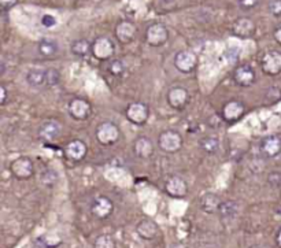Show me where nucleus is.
<instances>
[{
	"label": "nucleus",
	"instance_id": "nucleus-1",
	"mask_svg": "<svg viewBox=\"0 0 281 248\" xmlns=\"http://www.w3.org/2000/svg\"><path fill=\"white\" fill-rule=\"evenodd\" d=\"M96 140L98 143L105 145V147H111L114 145L120 137H121V130L115 125L114 122H103L96 128Z\"/></svg>",
	"mask_w": 281,
	"mask_h": 248
},
{
	"label": "nucleus",
	"instance_id": "nucleus-2",
	"mask_svg": "<svg viewBox=\"0 0 281 248\" xmlns=\"http://www.w3.org/2000/svg\"><path fill=\"white\" fill-rule=\"evenodd\" d=\"M125 115L130 124L137 125V126H143L150 118V108L143 102H135L126 107Z\"/></svg>",
	"mask_w": 281,
	"mask_h": 248
},
{
	"label": "nucleus",
	"instance_id": "nucleus-3",
	"mask_svg": "<svg viewBox=\"0 0 281 248\" xmlns=\"http://www.w3.org/2000/svg\"><path fill=\"white\" fill-rule=\"evenodd\" d=\"M10 172L18 180H29L35 174L33 160L28 157H18L10 163Z\"/></svg>",
	"mask_w": 281,
	"mask_h": 248
},
{
	"label": "nucleus",
	"instance_id": "nucleus-4",
	"mask_svg": "<svg viewBox=\"0 0 281 248\" xmlns=\"http://www.w3.org/2000/svg\"><path fill=\"white\" fill-rule=\"evenodd\" d=\"M169 40V30L162 23H152L145 30V41L154 48L165 45Z\"/></svg>",
	"mask_w": 281,
	"mask_h": 248
},
{
	"label": "nucleus",
	"instance_id": "nucleus-5",
	"mask_svg": "<svg viewBox=\"0 0 281 248\" xmlns=\"http://www.w3.org/2000/svg\"><path fill=\"white\" fill-rule=\"evenodd\" d=\"M175 66L182 74H190L198 66V56L191 50L178 51L175 56Z\"/></svg>",
	"mask_w": 281,
	"mask_h": 248
},
{
	"label": "nucleus",
	"instance_id": "nucleus-6",
	"mask_svg": "<svg viewBox=\"0 0 281 248\" xmlns=\"http://www.w3.org/2000/svg\"><path fill=\"white\" fill-rule=\"evenodd\" d=\"M158 145L167 154H176L181 150L182 137L176 130H165L158 137Z\"/></svg>",
	"mask_w": 281,
	"mask_h": 248
},
{
	"label": "nucleus",
	"instance_id": "nucleus-7",
	"mask_svg": "<svg viewBox=\"0 0 281 248\" xmlns=\"http://www.w3.org/2000/svg\"><path fill=\"white\" fill-rule=\"evenodd\" d=\"M261 68L266 75H279L281 73V53L280 51H267L261 59Z\"/></svg>",
	"mask_w": 281,
	"mask_h": 248
},
{
	"label": "nucleus",
	"instance_id": "nucleus-8",
	"mask_svg": "<svg viewBox=\"0 0 281 248\" xmlns=\"http://www.w3.org/2000/svg\"><path fill=\"white\" fill-rule=\"evenodd\" d=\"M115 45L108 37H98L92 43V55L98 60H108L113 58Z\"/></svg>",
	"mask_w": 281,
	"mask_h": 248
},
{
	"label": "nucleus",
	"instance_id": "nucleus-9",
	"mask_svg": "<svg viewBox=\"0 0 281 248\" xmlns=\"http://www.w3.org/2000/svg\"><path fill=\"white\" fill-rule=\"evenodd\" d=\"M163 189L167 195L170 197H175V199H182L188 194V185H187L185 180L181 178L180 176H170L165 181Z\"/></svg>",
	"mask_w": 281,
	"mask_h": 248
},
{
	"label": "nucleus",
	"instance_id": "nucleus-10",
	"mask_svg": "<svg viewBox=\"0 0 281 248\" xmlns=\"http://www.w3.org/2000/svg\"><path fill=\"white\" fill-rule=\"evenodd\" d=\"M69 115L76 121H85L91 117L92 107L85 99H73L68 106Z\"/></svg>",
	"mask_w": 281,
	"mask_h": 248
},
{
	"label": "nucleus",
	"instance_id": "nucleus-11",
	"mask_svg": "<svg viewBox=\"0 0 281 248\" xmlns=\"http://www.w3.org/2000/svg\"><path fill=\"white\" fill-rule=\"evenodd\" d=\"M167 105L175 110H182L190 102V93L182 87H173L167 90Z\"/></svg>",
	"mask_w": 281,
	"mask_h": 248
},
{
	"label": "nucleus",
	"instance_id": "nucleus-12",
	"mask_svg": "<svg viewBox=\"0 0 281 248\" xmlns=\"http://www.w3.org/2000/svg\"><path fill=\"white\" fill-rule=\"evenodd\" d=\"M244 113H246V107L243 103L237 102V100H230L228 103H225L222 107V120L228 124H236L237 121L243 118Z\"/></svg>",
	"mask_w": 281,
	"mask_h": 248
},
{
	"label": "nucleus",
	"instance_id": "nucleus-13",
	"mask_svg": "<svg viewBox=\"0 0 281 248\" xmlns=\"http://www.w3.org/2000/svg\"><path fill=\"white\" fill-rule=\"evenodd\" d=\"M261 154L266 158H276L281 154V136L269 135L262 139L259 144Z\"/></svg>",
	"mask_w": 281,
	"mask_h": 248
},
{
	"label": "nucleus",
	"instance_id": "nucleus-14",
	"mask_svg": "<svg viewBox=\"0 0 281 248\" xmlns=\"http://www.w3.org/2000/svg\"><path fill=\"white\" fill-rule=\"evenodd\" d=\"M114 211V203L106 197V196H99L96 197L91 204V213L95 218L107 219Z\"/></svg>",
	"mask_w": 281,
	"mask_h": 248
},
{
	"label": "nucleus",
	"instance_id": "nucleus-15",
	"mask_svg": "<svg viewBox=\"0 0 281 248\" xmlns=\"http://www.w3.org/2000/svg\"><path fill=\"white\" fill-rule=\"evenodd\" d=\"M232 35L239 38H250L254 36L255 33V23L252 19L247 18V17H242L237 18L235 22L232 23L230 28Z\"/></svg>",
	"mask_w": 281,
	"mask_h": 248
},
{
	"label": "nucleus",
	"instance_id": "nucleus-16",
	"mask_svg": "<svg viewBox=\"0 0 281 248\" xmlns=\"http://www.w3.org/2000/svg\"><path fill=\"white\" fill-rule=\"evenodd\" d=\"M137 35L136 25L129 21H121L115 28V37L121 44H129L132 43Z\"/></svg>",
	"mask_w": 281,
	"mask_h": 248
},
{
	"label": "nucleus",
	"instance_id": "nucleus-17",
	"mask_svg": "<svg viewBox=\"0 0 281 248\" xmlns=\"http://www.w3.org/2000/svg\"><path fill=\"white\" fill-rule=\"evenodd\" d=\"M255 70L248 66V65H242L239 68L236 69L235 73H233V80L235 83L239 85V87H243V88H247V87H251L252 84L255 83Z\"/></svg>",
	"mask_w": 281,
	"mask_h": 248
},
{
	"label": "nucleus",
	"instance_id": "nucleus-18",
	"mask_svg": "<svg viewBox=\"0 0 281 248\" xmlns=\"http://www.w3.org/2000/svg\"><path fill=\"white\" fill-rule=\"evenodd\" d=\"M59 135H61V125L56 121H46L38 128V137L46 143L56 140Z\"/></svg>",
	"mask_w": 281,
	"mask_h": 248
},
{
	"label": "nucleus",
	"instance_id": "nucleus-19",
	"mask_svg": "<svg viewBox=\"0 0 281 248\" xmlns=\"http://www.w3.org/2000/svg\"><path fill=\"white\" fill-rule=\"evenodd\" d=\"M65 154L66 158L73 160V162H80L85 158L87 155V144L84 143L83 140H71L66 144L65 147Z\"/></svg>",
	"mask_w": 281,
	"mask_h": 248
},
{
	"label": "nucleus",
	"instance_id": "nucleus-20",
	"mask_svg": "<svg viewBox=\"0 0 281 248\" xmlns=\"http://www.w3.org/2000/svg\"><path fill=\"white\" fill-rule=\"evenodd\" d=\"M137 234L143 239V240H154L158 233H159V228L152 221V219H141L136 226Z\"/></svg>",
	"mask_w": 281,
	"mask_h": 248
},
{
	"label": "nucleus",
	"instance_id": "nucleus-21",
	"mask_svg": "<svg viewBox=\"0 0 281 248\" xmlns=\"http://www.w3.org/2000/svg\"><path fill=\"white\" fill-rule=\"evenodd\" d=\"M26 81L31 87H35V88L48 87V69H31L26 74Z\"/></svg>",
	"mask_w": 281,
	"mask_h": 248
},
{
	"label": "nucleus",
	"instance_id": "nucleus-22",
	"mask_svg": "<svg viewBox=\"0 0 281 248\" xmlns=\"http://www.w3.org/2000/svg\"><path fill=\"white\" fill-rule=\"evenodd\" d=\"M133 150L139 158L148 159L151 158L152 154H154V144L148 137L141 136V137L136 139V142L133 144Z\"/></svg>",
	"mask_w": 281,
	"mask_h": 248
},
{
	"label": "nucleus",
	"instance_id": "nucleus-23",
	"mask_svg": "<svg viewBox=\"0 0 281 248\" xmlns=\"http://www.w3.org/2000/svg\"><path fill=\"white\" fill-rule=\"evenodd\" d=\"M221 199L215 194H206L202 199H200V207L202 210L207 213V214H214L217 213L221 206Z\"/></svg>",
	"mask_w": 281,
	"mask_h": 248
},
{
	"label": "nucleus",
	"instance_id": "nucleus-24",
	"mask_svg": "<svg viewBox=\"0 0 281 248\" xmlns=\"http://www.w3.org/2000/svg\"><path fill=\"white\" fill-rule=\"evenodd\" d=\"M70 50H71V53L78 58H87L89 53H92V44L85 38H80L71 43Z\"/></svg>",
	"mask_w": 281,
	"mask_h": 248
},
{
	"label": "nucleus",
	"instance_id": "nucleus-25",
	"mask_svg": "<svg viewBox=\"0 0 281 248\" xmlns=\"http://www.w3.org/2000/svg\"><path fill=\"white\" fill-rule=\"evenodd\" d=\"M218 214L222 219H233L239 214V204L235 200L222 202L218 209Z\"/></svg>",
	"mask_w": 281,
	"mask_h": 248
},
{
	"label": "nucleus",
	"instance_id": "nucleus-26",
	"mask_svg": "<svg viewBox=\"0 0 281 248\" xmlns=\"http://www.w3.org/2000/svg\"><path fill=\"white\" fill-rule=\"evenodd\" d=\"M37 50L43 58H53V55L58 53V45L51 40H43L38 43Z\"/></svg>",
	"mask_w": 281,
	"mask_h": 248
},
{
	"label": "nucleus",
	"instance_id": "nucleus-27",
	"mask_svg": "<svg viewBox=\"0 0 281 248\" xmlns=\"http://www.w3.org/2000/svg\"><path fill=\"white\" fill-rule=\"evenodd\" d=\"M38 243H41L43 248H58L62 244V239L58 234L47 233L43 234L41 237L37 239Z\"/></svg>",
	"mask_w": 281,
	"mask_h": 248
},
{
	"label": "nucleus",
	"instance_id": "nucleus-28",
	"mask_svg": "<svg viewBox=\"0 0 281 248\" xmlns=\"http://www.w3.org/2000/svg\"><path fill=\"white\" fill-rule=\"evenodd\" d=\"M200 147L207 154H215L220 148V142L215 137H205L200 142Z\"/></svg>",
	"mask_w": 281,
	"mask_h": 248
},
{
	"label": "nucleus",
	"instance_id": "nucleus-29",
	"mask_svg": "<svg viewBox=\"0 0 281 248\" xmlns=\"http://www.w3.org/2000/svg\"><path fill=\"white\" fill-rule=\"evenodd\" d=\"M93 248H117V244H115V240L113 239V236H110V234H102V236H99V237L95 240Z\"/></svg>",
	"mask_w": 281,
	"mask_h": 248
},
{
	"label": "nucleus",
	"instance_id": "nucleus-30",
	"mask_svg": "<svg viewBox=\"0 0 281 248\" xmlns=\"http://www.w3.org/2000/svg\"><path fill=\"white\" fill-rule=\"evenodd\" d=\"M265 99L269 105H274V103L280 102L281 100V89L279 88V87H270L269 89L266 90Z\"/></svg>",
	"mask_w": 281,
	"mask_h": 248
},
{
	"label": "nucleus",
	"instance_id": "nucleus-31",
	"mask_svg": "<svg viewBox=\"0 0 281 248\" xmlns=\"http://www.w3.org/2000/svg\"><path fill=\"white\" fill-rule=\"evenodd\" d=\"M125 65H123V62L120 59H113L110 62V65H108V71L111 73L115 77H120L125 73Z\"/></svg>",
	"mask_w": 281,
	"mask_h": 248
},
{
	"label": "nucleus",
	"instance_id": "nucleus-32",
	"mask_svg": "<svg viewBox=\"0 0 281 248\" xmlns=\"http://www.w3.org/2000/svg\"><path fill=\"white\" fill-rule=\"evenodd\" d=\"M61 83V73L56 69H48V87H55Z\"/></svg>",
	"mask_w": 281,
	"mask_h": 248
},
{
	"label": "nucleus",
	"instance_id": "nucleus-33",
	"mask_svg": "<svg viewBox=\"0 0 281 248\" xmlns=\"http://www.w3.org/2000/svg\"><path fill=\"white\" fill-rule=\"evenodd\" d=\"M267 8L273 17H281V0H269Z\"/></svg>",
	"mask_w": 281,
	"mask_h": 248
},
{
	"label": "nucleus",
	"instance_id": "nucleus-34",
	"mask_svg": "<svg viewBox=\"0 0 281 248\" xmlns=\"http://www.w3.org/2000/svg\"><path fill=\"white\" fill-rule=\"evenodd\" d=\"M237 4L242 10H252L259 4V0H237Z\"/></svg>",
	"mask_w": 281,
	"mask_h": 248
},
{
	"label": "nucleus",
	"instance_id": "nucleus-35",
	"mask_svg": "<svg viewBox=\"0 0 281 248\" xmlns=\"http://www.w3.org/2000/svg\"><path fill=\"white\" fill-rule=\"evenodd\" d=\"M41 25L44 26V28H53L55 25H56V18L53 17V15L46 14L41 17Z\"/></svg>",
	"mask_w": 281,
	"mask_h": 248
},
{
	"label": "nucleus",
	"instance_id": "nucleus-36",
	"mask_svg": "<svg viewBox=\"0 0 281 248\" xmlns=\"http://www.w3.org/2000/svg\"><path fill=\"white\" fill-rule=\"evenodd\" d=\"M17 3H18V0H0V7L3 11H7L11 7H14Z\"/></svg>",
	"mask_w": 281,
	"mask_h": 248
},
{
	"label": "nucleus",
	"instance_id": "nucleus-37",
	"mask_svg": "<svg viewBox=\"0 0 281 248\" xmlns=\"http://www.w3.org/2000/svg\"><path fill=\"white\" fill-rule=\"evenodd\" d=\"M0 95H1V98H0V105H6V102H7V89H6V87L4 85H0Z\"/></svg>",
	"mask_w": 281,
	"mask_h": 248
},
{
	"label": "nucleus",
	"instance_id": "nucleus-38",
	"mask_svg": "<svg viewBox=\"0 0 281 248\" xmlns=\"http://www.w3.org/2000/svg\"><path fill=\"white\" fill-rule=\"evenodd\" d=\"M273 36H274V40H276V41L281 45V25H279V26L274 29Z\"/></svg>",
	"mask_w": 281,
	"mask_h": 248
},
{
	"label": "nucleus",
	"instance_id": "nucleus-39",
	"mask_svg": "<svg viewBox=\"0 0 281 248\" xmlns=\"http://www.w3.org/2000/svg\"><path fill=\"white\" fill-rule=\"evenodd\" d=\"M276 244H277V247L281 248V228L279 229L277 234H276Z\"/></svg>",
	"mask_w": 281,
	"mask_h": 248
},
{
	"label": "nucleus",
	"instance_id": "nucleus-40",
	"mask_svg": "<svg viewBox=\"0 0 281 248\" xmlns=\"http://www.w3.org/2000/svg\"><path fill=\"white\" fill-rule=\"evenodd\" d=\"M251 248H265V247H262V246H254V247Z\"/></svg>",
	"mask_w": 281,
	"mask_h": 248
}]
</instances>
